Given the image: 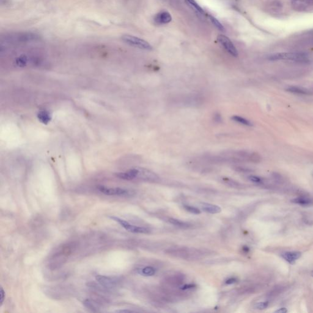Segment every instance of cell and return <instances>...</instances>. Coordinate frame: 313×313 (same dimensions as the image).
<instances>
[{
	"instance_id": "f1b7e54d",
	"label": "cell",
	"mask_w": 313,
	"mask_h": 313,
	"mask_svg": "<svg viewBox=\"0 0 313 313\" xmlns=\"http://www.w3.org/2000/svg\"><path fill=\"white\" fill-rule=\"evenodd\" d=\"M116 312H117V313H133L134 311H131V310H123L116 311Z\"/></svg>"
},
{
	"instance_id": "4fadbf2b",
	"label": "cell",
	"mask_w": 313,
	"mask_h": 313,
	"mask_svg": "<svg viewBox=\"0 0 313 313\" xmlns=\"http://www.w3.org/2000/svg\"><path fill=\"white\" fill-rule=\"evenodd\" d=\"M287 91L296 94L300 95H311L312 92L306 88L298 87V86H290L287 89Z\"/></svg>"
},
{
	"instance_id": "5bb4252c",
	"label": "cell",
	"mask_w": 313,
	"mask_h": 313,
	"mask_svg": "<svg viewBox=\"0 0 313 313\" xmlns=\"http://www.w3.org/2000/svg\"><path fill=\"white\" fill-rule=\"evenodd\" d=\"M39 121L45 125H47L51 119V116L50 113L47 111H41L38 114Z\"/></svg>"
},
{
	"instance_id": "83f0119b",
	"label": "cell",
	"mask_w": 313,
	"mask_h": 313,
	"mask_svg": "<svg viewBox=\"0 0 313 313\" xmlns=\"http://www.w3.org/2000/svg\"><path fill=\"white\" fill-rule=\"evenodd\" d=\"M287 312H288V310L286 308H281L275 311V313H286Z\"/></svg>"
},
{
	"instance_id": "52a82bcc",
	"label": "cell",
	"mask_w": 313,
	"mask_h": 313,
	"mask_svg": "<svg viewBox=\"0 0 313 313\" xmlns=\"http://www.w3.org/2000/svg\"><path fill=\"white\" fill-rule=\"evenodd\" d=\"M96 279L102 286L107 289L114 288L119 283V279L116 277L99 275L96 276Z\"/></svg>"
},
{
	"instance_id": "d4e9b609",
	"label": "cell",
	"mask_w": 313,
	"mask_h": 313,
	"mask_svg": "<svg viewBox=\"0 0 313 313\" xmlns=\"http://www.w3.org/2000/svg\"><path fill=\"white\" fill-rule=\"evenodd\" d=\"M5 299V292L2 288H0V306L2 305Z\"/></svg>"
},
{
	"instance_id": "5b68a950",
	"label": "cell",
	"mask_w": 313,
	"mask_h": 313,
	"mask_svg": "<svg viewBox=\"0 0 313 313\" xmlns=\"http://www.w3.org/2000/svg\"><path fill=\"white\" fill-rule=\"evenodd\" d=\"M217 40L220 45L225 49L231 55L237 57L238 56V51L231 40L224 35H220L217 37Z\"/></svg>"
},
{
	"instance_id": "8fae6325",
	"label": "cell",
	"mask_w": 313,
	"mask_h": 313,
	"mask_svg": "<svg viewBox=\"0 0 313 313\" xmlns=\"http://www.w3.org/2000/svg\"><path fill=\"white\" fill-rule=\"evenodd\" d=\"M155 20L159 23L166 24L170 23L171 21L172 17L170 13L168 12H162L156 15Z\"/></svg>"
},
{
	"instance_id": "8992f818",
	"label": "cell",
	"mask_w": 313,
	"mask_h": 313,
	"mask_svg": "<svg viewBox=\"0 0 313 313\" xmlns=\"http://www.w3.org/2000/svg\"><path fill=\"white\" fill-rule=\"evenodd\" d=\"M137 169L138 173L136 179L148 182H157L159 180V176L150 170L143 168H137Z\"/></svg>"
},
{
	"instance_id": "f546056e",
	"label": "cell",
	"mask_w": 313,
	"mask_h": 313,
	"mask_svg": "<svg viewBox=\"0 0 313 313\" xmlns=\"http://www.w3.org/2000/svg\"><path fill=\"white\" fill-rule=\"evenodd\" d=\"M311 175H312V176H313V171H311Z\"/></svg>"
},
{
	"instance_id": "cb8c5ba5",
	"label": "cell",
	"mask_w": 313,
	"mask_h": 313,
	"mask_svg": "<svg viewBox=\"0 0 313 313\" xmlns=\"http://www.w3.org/2000/svg\"><path fill=\"white\" fill-rule=\"evenodd\" d=\"M248 179L252 182H254L256 184H261L263 182V180L261 177L256 176V175H250V176H249Z\"/></svg>"
},
{
	"instance_id": "9a60e30c",
	"label": "cell",
	"mask_w": 313,
	"mask_h": 313,
	"mask_svg": "<svg viewBox=\"0 0 313 313\" xmlns=\"http://www.w3.org/2000/svg\"><path fill=\"white\" fill-rule=\"evenodd\" d=\"M83 304L87 308L91 310L92 311L98 312L99 311L100 305L95 300L91 299H86L84 301Z\"/></svg>"
},
{
	"instance_id": "ac0fdd59",
	"label": "cell",
	"mask_w": 313,
	"mask_h": 313,
	"mask_svg": "<svg viewBox=\"0 0 313 313\" xmlns=\"http://www.w3.org/2000/svg\"><path fill=\"white\" fill-rule=\"evenodd\" d=\"M185 1L192 8L195 9L197 12L202 13V14L204 13V11L202 9V8L195 0H185Z\"/></svg>"
},
{
	"instance_id": "603a6c76",
	"label": "cell",
	"mask_w": 313,
	"mask_h": 313,
	"mask_svg": "<svg viewBox=\"0 0 313 313\" xmlns=\"http://www.w3.org/2000/svg\"><path fill=\"white\" fill-rule=\"evenodd\" d=\"M184 209L190 213H193V214H200L201 213V211L200 209H198L196 207H193V206H184Z\"/></svg>"
},
{
	"instance_id": "484cf974",
	"label": "cell",
	"mask_w": 313,
	"mask_h": 313,
	"mask_svg": "<svg viewBox=\"0 0 313 313\" xmlns=\"http://www.w3.org/2000/svg\"><path fill=\"white\" fill-rule=\"evenodd\" d=\"M236 281H237V279L236 278H229L228 279H227L226 281V284H232L235 283Z\"/></svg>"
},
{
	"instance_id": "7c38bea8",
	"label": "cell",
	"mask_w": 313,
	"mask_h": 313,
	"mask_svg": "<svg viewBox=\"0 0 313 313\" xmlns=\"http://www.w3.org/2000/svg\"><path fill=\"white\" fill-rule=\"evenodd\" d=\"M291 201L301 206H311L313 204V200L306 196H300L292 200Z\"/></svg>"
},
{
	"instance_id": "4316f807",
	"label": "cell",
	"mask_w": 313,
	"mask_h": 313,
	"mask_svg": "<svg viewBox=\"0 0 313 313\" xmlns=\"http://www.w3.org/2000/svg\"><path fill=\"white\" fill-rule=\"evenodd\" d=\"M195 287V285L193 284H186L181 288V289L182 290H187V289H193Z\"/></svg>"
},
{
	"instance_id": "30bf717a",
	"label": "cell",
	"mask_w": 313,
	"mask_h": 313,
	"mask_svg": "<svg viewBox=\"0 0 313 313\" xmlns=\"http://www.w3.org/2000/svg\"><path fill=\"white\" fill-rule=\"evenodd\" d=\"M201 209L206 212L207 213H218L221 212L222 209L216 205H213L211 204H207V203H203L201 206Z\"/></svg>"
},
{
	"instance_id": "44dd1931",
	"label": "cell",
	"mask_w": 313,
	"mask_h": 313,
	"mask_svg": "<svg viewBox=\"0 0 313 313\" xmlns=\"http://www.w3.org/2000/svg\"><path fill=\"white\" fill-rule=\"evenodd\" d=\"M27 63H28V58H26V56H24V55L18 57L15 60V63H16L17 65H18V67H25Z\"/></svg>"
},
{
	"instance_id": "9c48e42d",
	"label": "cell",
	"mask_w": 313,
	"mask_h": 313,
	"mask_svg": "<svg viewBox=\"0 0 313 313\" xmlns=\"http://www.w3.org/2000/svg\"><path fill=\"white\" fill-rule=\"evenodd\" d=\"M40 37L37 34L33 33H20L19 34L15 36V38L13 39L20 42H28L31 41L38 40Z\"/></svg>"
},
{
	"instance_id": "1f68e13d",
	"label": "cell",
	"mask_w": 313,
	"mask_h": 313,
	"mask_svg": "<svg viewBox=\"0 0 313 313\" xmlns=\"http://www.w3.org/2000/svg\"><path fill=\"white\" fill-rule=\"evenodd\" d=\"M310 1H313V0H310Z\"/></svg>"
},
{
	"instance_id": "2e32d148",
	"label": "cell",
	"mask_w": 313,
	"mask_h": 313,
	"mask_svg": "<svg viewBox=\"0 0 313 313\" xmlns=\"http://www.w3.org/2000/svg\"><path fill=\"white\" fill-rule=\"evenodd\" d=\"M231 119L232 121L237 123L238 124L245 125V126H252L253 125L252 123H251L249 120H248V119H245V118H244L243 117L237 116V115L232 116L231 117Z\"/></svg>"
},
{
	"instance_id": "277c9868",
	"label": "cell",
	"mask_w": 313,
	"mask_h": 313,
	"mask_svg": "<svg viewBox=\"0 0 313 313\" xmlns=\"http://www.w3.org/2000/svg\"><path fill=\"white\" fill-rule=\"evenodd\" d=\"M110 218L114 221L117 222L119 224L121 225V226H123L124 229L129 232L133 233H138V234H148L150 232V230L148 228L132 225L127 221L121 218H119L118 217L110 216Z\"/></svg>"
},
{
	"instance_id": "3957f363",
	"label": "cell",
	"mask_w": 313,
	"mask_h": 313,
	"mask_svg": "<svg viewBox=\"0 0 313 313\" xmlns=\"http://www.w3.org/2000/svg\"><path fill=\"white\" fill-rule=\"evenodd\" d=\"M97 190L102 193L108 195V196H130L132 195V191L129 190H127L125 188H119V187H114L110 188L107 187L104 185H99L97 186Z\"/></svg>"
},
{
	"instance_id": "ba28073f",
	"label": "cell",
	"mask_w": 313,
	"mask_h": 313,
	"mask_svg": "<svg viewBox=\"0 0 313 313\" xmlns=\"http://www.w3.org/2000/svg\"><path fill=\"white\" fill-rule=\"evenodd\" d=\"M283 259L290 264L295 263L300 258L301 253L298 251H286L281 254Z\"/></svg>"
},
{
	"instance_id": "4dcf8cb0",
	"label": "cell",
	"mask_w": 313,
	"mask_h": 313,
	"mask_svg": "<svg viewBox=\"0 0 313 313\" xmlns=\"http://www.w3.org/2000/svg\"><path fill=\"white\" fill-rule=\"evenodd\" d=\"M311 276H313V271H312V272H311Z\"/></svg>"
},
{
	"instance_id": "e0dca14e",
	"label": "cell",
	"mask_w": 313,
	"mask_h": 313,
	"mask_svg": "<svg viewBox=\"0 0 313 313\" xmlns=\"http://www.w3.org/2000/svg\"><path fill=\"white\" fill-rule=\"evenodd\" d=\"M139 273L142 275L150 276L155 274V270L152 267H146L139 271Z\"/></svg>"
},
{
	"instance_id": "d6986e66",
	"label": "cell",
	"mask_w": 313,
	"mask_h": 313,
	"mask_svg": "<svg viewBox=\"0 0 313 313\" xmlns=\"http://www.w3.org/2000/svg\"><path fill=\"white\" fill-rule=\"evenodd\" d=\"M209 18L210 20L211 21V22L213 23V25L218 29H219L220 31H225V29L224 26H223V25L215 17H214L212 16V15H209Z\"/></svg>"
},
{
	"instance_id": "7402d4cb",
	"label": "cell",
	"mask_w": 313,
	"mask_h": 313,
	"mask_svg": "<svg viewBox=\"0 0 313 313\" xmlns=\"http://www.w3.org/2000/svg\"><path fill=\"white\" fill-rule=\"evenodd\" d=\"M269 305V302L267 301H262V302L256 303L254 306V308L255 309H257V310H263L267 308L268 307Z\"/></svg>"
},
{
	"instance_id": "ffe728a7",
	"label": "cell",
	"mask_w": 313,
	"mask_h": 313,
	"mask_svg": "<svg viewBox=\"0 0 313 313\" xmlns=\"http://www.w3.org/2000/svg\"><path fill=\"white\" fill-rule=\"evenodd\" d=\"M168 222H169L170 223H171V224H172L173 225L180 227H188V225L187 223H186L185 222H182L180 220L175 219V218H169L168 219Z\"/></svg>"
},
{
	"instance_id": "6da1fadb",
	"label": "cell",
	"mask_w": 313,
	"mask_h": 313,
	"mask_svg": "<svg viewBox=\"0 0 313 313\" xmlns=\"http://www.w3.org/2000/svg\"><path fill=\"white\" fill-rule=\"evenodd\" d=\"M269 60L270 61H294L297 62H307L309 60L308 56L305 53H278L270 55Z\"/></svg>"
},
{
	"instance_id": "7a4b0ae2",
	"label": "cell",
	"mask_w": 313,
	"mask_h": 313,
	"mask_svg": "<svg viewBox=\"0 0 313 313\" xmlns=\"http://www.w3.org/2000/svg\"><path fill=\"white\" fill-rule=\"evenodd\" d=\"M121 39L125 44L139 49L145 50H152V47L150 45V44L141 38L132 35L125 34L121 37Z\"/></svg>"
}]
</instances>
